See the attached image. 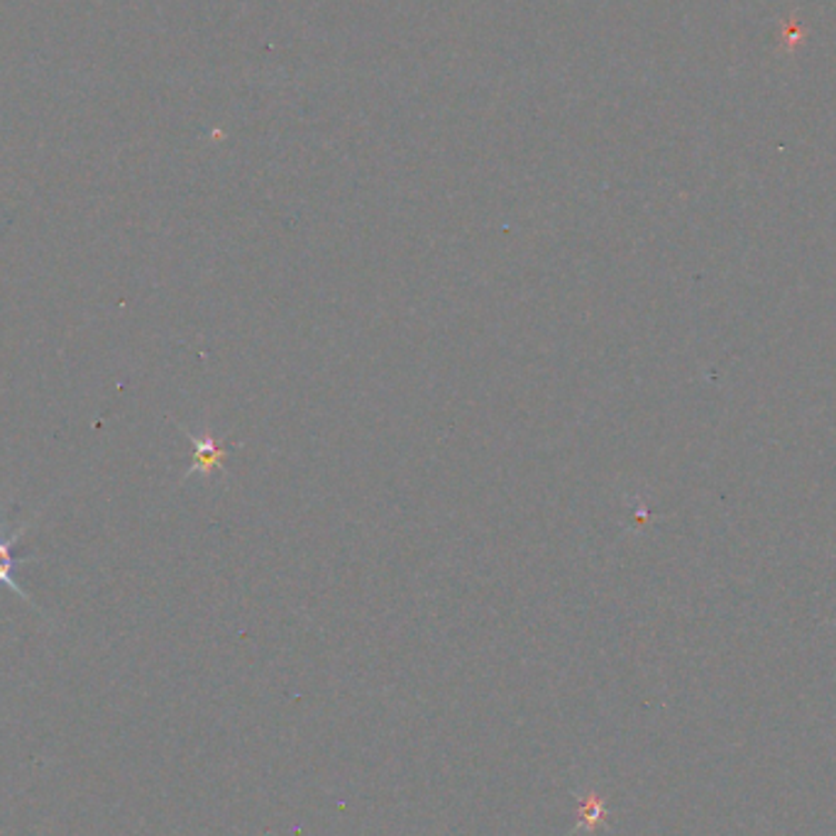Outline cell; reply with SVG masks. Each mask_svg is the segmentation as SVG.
<instances>
[{
	"label": "cell",
	"instance_id": "3",
	"mask_svg": "<svg viewBox=\"0 0 836 836\" xmlns=\"http://www.w3.org/2000/svg\"><path fill=\"white\" fill-rule=\"evenodd\" d=\"M193 446H196V465H193V470H211L213 462H218V458H220V452L216 450L213 440L193 438Z\"/></svg>",
	"mask_w": 836,
	"mask_h": 836
},
{
	"label": "cell",
	"instance_id": "2",
	"mask_svg": "<svg viewBox=\"0 0 836 836\" xmlns=\"http://www.w3.org/2000/svg\"><path fill=\"white\" fill-rule=\"evenodd\" d=\"M607 822V807H605V800H601L599 795L589 793L583 805H580V819H577V829H585V832H595L599 829L601 825Z\"/></svg>",
	"mask_w": 836,
	"mask_h": 836
},
{
	"label": "cell",
	"instance_id": "1",
	"mask_svg": "<svg viewBox=\"0 0 836 836\" xmlns=\"http://www.w3.org/2000/svg\"><path fill=\"white\" fill-rule=\"evenodd\" d=\"M24 528H28V524L18 528V534H12L10 538H3L0 536V585H8L12 593H18L24 601H30V595L24 593V589L20 587V583L16 580V563H24V560H16V556H12V544H16L18 536L24 534Z\"/></svg>",
	"mask_w": 836,
	"mask_h": 836
}]
</instances>
